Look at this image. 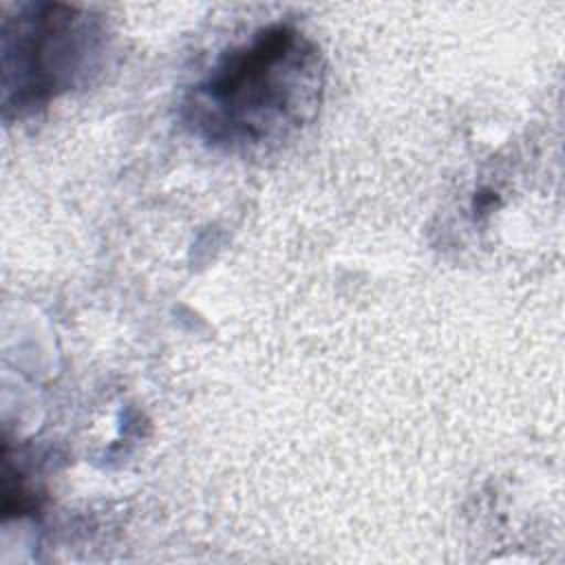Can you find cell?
<instances>
[{"instance_id":"cell-2","label":"cell","mask_w":565,"mask_h":565,"mask_svg":"<svg viewBox=\"0 0 565 565\" xmlns=\"http://www.w3.org/2000/svg\"><path fill=\"white\" fill-rule=\"evenodd\" d=\"M104 20L62 2H26L7 13L0 35L2 115L22 119L99 73Z\"/></svg>"},{"instance_id":"cell-1","label":"cell","mask_w":565,"mask_h":565,"mask_svg":"<svg viewBox=\"0 0 565 565\" xmlns=\"http://www.w3.org/2000/svg\"><path fill=\"white\" fill-rule=\"evenodd\" d=\"M324 71L318 44L298 26L276 22L225 51L185 93L181 115L214 148H276L316 119Z\"/></svg>"}]
</instances>
